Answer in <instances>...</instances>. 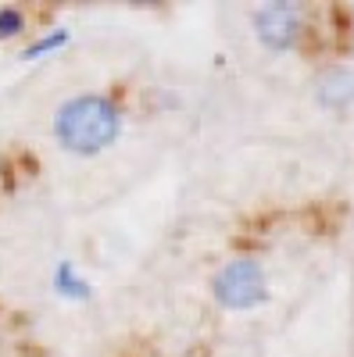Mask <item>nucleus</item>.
Returning a JSON list of instances; mask_svg holds the SVG:
<instances>
[{"label":"nucleus","instance_id":"5","mask_svg":"<svg viewBox=\"0 0 354 357\" xmlns=\"http://www.w3.org/2000/svg\"><path fill=\"white\" fill-rule=\"evenodd\" d=\"M54 282H57V293H65V296H90V286H86L79 275H75V268L72 261H61L57 264V272H54Z\"/></svg>","mask_w":354,"mask_h":357},{"label":"nucleus","instance_id":"3","mask_svg":"<svg viewBox=\"0 0 354 357\" xmlns=\"http://www.w3.org/2000/svg\"><path fill=\"white\" fill-rule=\"evenodd\" d=\"M254 33L269 50H290L297 47L304 33V8L290 4V0H276L254 11Z\"/></svg>","mask_w":354,"mask_h":357},{"label":"nucleus","instance_id":"1","mask_svg":"<svg viewBox=\"0 0 354 357\" xmlns=\"http://www.w3.org/2000/svg\"><path fill=\"white\" fill-rule=\"evenodd\" d=\"M122 129V114L104 93H79L54 114V136L72 154H101Z\"/></svg>","mask_w":354,"mask_h":357},{"label":"nucleus","instance_id":"2","mask_svg":"<svg viewBox=\"0 0 354 357\" xmlns=\"http://www.w3.org/2000/svg\"><path fill=\"white\" fill-rule=\"evenodd\" d=\"M212 293L226 311H251L269 296V275L258 257H233L215 272Z\"/></svg>","mask_w":354,"mask_h":357},{"label":"nucleus","instance_id":"6","mask_svg":"<svg viewBox=\"0 0 354 357\" xmlns=\"http://www.w3.org/2000/svg\"><path fill=\"white\" fill-rule=\"evenodd\" d=\"M65 40H68V33H61V29H57V33H50V36H43V40H36V43H29L22 57H29V61H33V57H40V54L54 50V47H61Z\"/></svg>","mask_w":354,"mask_h":357},{"label":"nucleus","instance_id":"4","mask_svg":"<svg viewBox=\"0 0 354 357\" xmlns=\"http://www.w3.org/2000/svg\"><path fill=\"white\" fill-rule=\"evenodd\" d=\"M315 100L326 111H347L354 104V72L344 65L326 68L315 79Z\"/></svg>","mask_w":354,"mask_h":357},{"label":"nucleus","instance_id":"7","mask_svg":"<svg viewBox=\"0 0 354 357\" xmlns=\"http://www.w3.org/2000/svg\"><path fill=\"white\" fill-rule=\"evenodd\" d=\"M25 29V15L18 8H0V36H15Z\"/></svg>","mask_w":354,"mask_h":357}]
</instances>
